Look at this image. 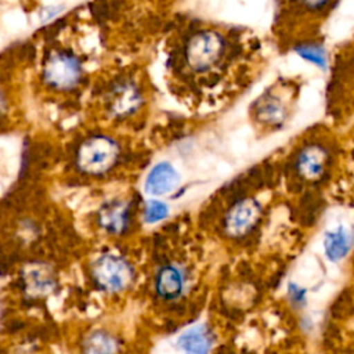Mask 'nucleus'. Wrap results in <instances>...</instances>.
<instances>
[{
  "instance_id": "nucleus-1",
  "label": "nucleus",
  "mask_w": 354,
  "mask_h": 354,
  "mask_svg": "<svg viewBox=\"0 0 354 354\" xmlns=\"http://www.w3.org/2000/svg\"><path fill=\"white\" fill-rule=\"evenodd\" d=\"M43 80L55 90H71L82 79L83 68L79 55L68 47L51 48L43 62Z\"/></svg>"
},
{
  "instance_id": "nucleus-2",
  "label": "nucleus",
  "mask_w": 354,
  "mask_h": 354,
  "mask_svg": "<svg viewBox=\"0 0 354 354\" xmlns=\"http://www.w3.org/2000/svg\"><path fill=\"white\" fill-rule=\"evenodd\" d=\"M119 156L118 144L106 136H93L83 141L76 152V166L80 171L98 176L108 171Z\"/></svg>"
},
{
  "instance_id": "nucleus-3",
  "label": "nucleus",
  "mask_w": 354,
  "mask_h": 354,
  "mask_svg": "<svg viewBox=\"0 0 354 354\" xmlns=\"http://www.w3.org/2000/svg\"><path fill=\"white\" fill-rule=\"evenodd\" d=\"M95 285L106 292H120L133 281V268L122 257L115 254H102L95 260L91 268Z\"/></svg>"
},
{
  "instance_id": "nucleus-4",
  "label": "nucleus",
  "mask_w": 354,
  "mask_h": 354,
  "mask_svg": "<svg viewBox=\"0 0 354 354\" xmlns=\"http://www.w3.org/2000/svg\"><path fill=\"white\" fill-rule=\"evenodd\" d=\"M261 206L254 198H245L236 202L227 213L224 220L225 231L232 236H241L249 232L259 221Z\"/></svg>"
},
{
  "instance_id": "nucleus-5",
  "label": "nucleus",
  "mask_w": 354,
  "mask_h": 354,
  "mask_svg": "<svg viewBox=\"0 0 354 354\" xmlns=\"http://www.w3.org/2000/svg\"><path fill=\"white\" fill-rule=\"evenodd\" d=\"M141 104L138 88L129 80L118 82L111 88L109 111L116 116H126L134 112Z\"/></svg>"
},
{
  "instance_id": "nucleus-6",
  "label": "nucleus",
  "mask_w": 354,
  "mask_h": 354,
  "mask_svg": "<svg viewBox=\"0 0 354 354\" xmlns=\"http://www.w3.org/2000/svg\"><path fill=\"white\" fill-rule=\"evenodd\" d=\"M130 206L123 201H111L98 212L100 225L109 234H122L130 225Z\"/></svg>"
},
{
  "instance_id": "nucleus-7",
  "label": "nucleus",
  "mask_w": 354,
  "mask_h": 354,
  "mask_svg": "<svg viewBox=\"0 0 354 354\" xmlns=\"http://www.w3.org/2000/svg\"><path fill=\"white\" fill-rule=\"evenodd\" d=\"M180 177L176 169L167 163L160 162L149 171L145 181V191L151 195H165L176 189Z\"/></svg>"
},
{
  "instance_id": "nucleus-8",
  "label": "nucleus",
  "mask_w": 354,
  "mask_h": 354,
  "mask_svg": "<svg viewBox=\"0 0 354 354\" xmlns=\"http://www.w3.org/2000/svg\"><path fill=\"white\" fill-rule=\"evenodd\" d=\"M326 152L319 145L306 147L296 159V169L304 178L314 180L324 173L326 165Z\"/></svg>"
},
{
  "instance_id": "nucleus-9",
  "label": "nucleus",
  "mask_w": 354,
  "mask_h": 354,
  "mask_svg": "<svg viewBox=\"0 0 354 354\" xmlns=\"http://www.w3.org/2000/svg\"><path fill=\"white\" fill-rule=\"evenodd\" d=\"M156 292L166 300L177 299L184 288L183 272L174 266H165L156 275Z\"/></svg>"
},
{
  "instance_id": "nucleus-10",
  "label": "nucleus",
  "mask_w": 354,
  "mask_h": 354,
  "mask_svg": "<svg viewBox=\"0 0 354 354\" xmlns=\"http://www.w3.org/2000/svg\"><path fill=\"white\" fill-rule=\"evenodd\" d=\"M353 241V234L344 227H339L333 231H329L324 239L326 257L330 261H340L350 252Z\"/></svg>"
},
{
  "instance_id": "nucleus-11",
  "label": "nucleus",
  "mask_w": 354,
  "mask_h": 354,
  "mask_svg": "<svg viewBox=\"0 0 354 354\" xmlns=\"http://www.w3.org/2000/svg\"><path fill=\"white\" fill-rule=\"evenodd\" d=\"M210 332L203 326H194L178 337V346L185 353H206L212 347Z\"/></svg>"
},
{
  "instance_id": "nucleus-12",
  "label": "nucleus",
  "mask_w": 354,
  "mask_h": 354,
  "mask_svg": "<svg viewBox=\"0 0 354 354\" xmlns=\"http://www.w3.org/2000/svg\"><path fill=\"white\" fill-rule=\"evenodd\" d=\"M24 281L26 290L32 295H46L54 286V279L51 274L40 266H33L28 268L24 275Z\"/></svg>"
},
{
  "instance_id": "nucleus-13",
  "label": "nucleus",
  "mask_w": 354,
  "mask_h": 354,
  "mask_svg": "<svg viewBox=\"0 0 354 354\" xmlns=\"http://www.w3.org/2000/svg\"><path fill=\"white\" fill-rule=\"evenodd\" d=\"M83 344L84 351L88 353H111L118 350V343L113 340L112 336H109L105 332H93L91 335L87 336Z\"/></svg>"
},
{
  "instance_id": "nucleus-14",
  "label": "nucleus",
  "mask_w": 354,
  "mask_h": 354,
  "mask_svg": "<svg viewBox=\"0 0 354 354\" xmlns=\"http://www.w3.org/2000/svg\"><path fill=\"white\" fill-rule=\"evenodd\" d=\"M332 0H282L281 11H304V12H319L324 11Z\"/></svg>"
},
{
  "instance_id": "nucleus-15",
  "label": "nucleus",
  "mask_w": 354,
  "mask_h": 354,
  "mask_svg": "<svg viewBox=\"0 0 354 354\" xmlns=\"http://www.w3.org/2000/svg\"><path fill=\"white\" fill-rule=\"evenodd\" d=\"M296 53L307 59L308 62L317 65L318 68H325L326 66V54H325V50L318 46V44H314V43H303V44H299L296 47Z\"/></svg>"
},
{
  "instance_id": "nucleus-16",
  "label": "nucleus",
  "mask_w": 354,
  "mask_h": 354,
  "mask_svg": "<svg viewBox=\"0 0 354 354\" xmlns=\"http://www.w3.org/2000/svg\"><path fill=\"white\" fill-rule=\"evenodd\" d=\"M169 213V209L166 203L151 199L145 206V221L147 223H156L159 220H163Z\"/></svg>"
},
{
  "instance_id": "nucleus-17",
  "label": "nucleus",
  "mask_w": 354,
  "mask_h": 354,
  "mask_svg": "<svg viewBox=\"0 0 354 354\" xmlns=\"http://www.w3.org/2000/svg\"><path fill=\"white\" fill-rule=\"evenodd\" d=\"M259 113L264 120L268 122H278L282 118V109L277 102L267 101L264 105L259 108Z\"/></svg>"
},
{
  "instance_id": "nucleus-18",
  "label": "nucleus",
  "mask_w": 354,
  "mask_h": 354,
  "mask_svg": "<svg viewBox=\"0 0 354 354\" xmlns=\"http://www.w3.org/2000/svg\"><path fill=\"white\" fill-rule=\"evenodd\" d=\"M289 296L292 299L293 303L299 304V303H303L304 301V297H306V292L303 289H300L299 286L296 285H290L289 286Z\"/></svg>"
}]
</instances>
